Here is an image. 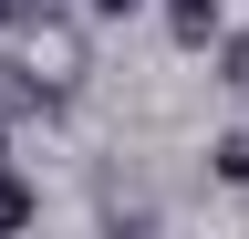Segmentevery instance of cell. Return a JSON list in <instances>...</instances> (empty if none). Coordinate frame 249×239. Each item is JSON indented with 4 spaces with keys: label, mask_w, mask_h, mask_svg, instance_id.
Returning <instances> with one entry per match:
<instances>
[{
    "label": "cell",
    "mask_w": 249,
    "mask_h": 239,
    "mask_svg": "<svg viewBox=\"0 0 249 239\" xmlns=\"http://www.w3.org/2000/svg\"><path fill=\"white\" fill-rule=\"evenodd\" d=\"M52 104H62V73L21 63V52H0V125H31V114H52Z\"/></svg>",
    "instance_id": "cell-1"
},
{
    "label": "cell",
    "mask_w": 249,
    "mask_h": 239,
    "mask_svg": "<svg viewBox=\"0 0 249 239\" xmlns=\"http://www.w3.org/2000/svg\"><path fill=\"white\" fill-rule=\"evenodd\" d=\"M156 11H166V42L177 52H218V32H229L218 0H156Z\"/></svg>",
    "instance_id": "cell-2"
},
{
    "label": "cell",
    "mask_w": 249,
    "mask_h": 239,
    "mask_svg": "<svg viewBox=\"0 0 249 239\" xmlns=\"http://www.w3.org/2000/svg\"><path fill=\"white\" fill-rule=\"evenodd\" d=\"M208 177L249 198V125H229V135H208Z\"/></svg>",
    "instance_id": "cell-3"
},
{
    "label": "cell",
    "mask_w": 249,
    "mask_h": 239,
    "mask_svg": "<svg viewBox=\"0 0 249 239\" xmlns=\"http://www.w3.org/2000/svg\"><path fill=\"white\" fill-rule=\"evenodd\" d=\"M31 219H42V187H31V177L0 156V229H31Z\"/></svg>",
    "instance_id": "cell-4"
},
{
    "label": "cell",
    "mask_w": 249,
    "mask_h": 239,
    "mask_svg": "<svg viewBox=\"0 0 249 239\" xmlns=\"http://www.w3.org/2000/svg\"><path fill=\"white\" fill-rule=\"evenodd\" d=\"M42 11H52V0H0V32H31Z\"/></svg>",
    "instance_id": "cell-5"
},
{
    "label": "cell",
    "mask_w": 249,
    "mask_h": 239,
    "mask_svg": "<svg viewBox=\"0 0 249 239\" xmlns=\"http://www.w3.org/2000/svg\"><path fill=\"white\" fill-rule=\"evenodd\" d=\"M83 11H93V21H124V11H145V0H83Z\"/></svg>",
    "instance_id": "cell-6"
},
{
    "label": "cell",
    "mask_w": 249,
    "mask_h": 239,
    "mask_svg": "<svg viewBox=\"0 0 249 239\" xmlns=\"http://www.w3.org/2000/svg\"><path fill=\"white\" fill-rule=\"evenodd\" d=\"M0 156H11V125H0Z\"/></svg>",
    "instance_id": "cell-7"
},
{
    "label": "cell",
    "mask_w": 249,
    "mask_h": 239,
    "mask_svg": "<svg viewBox=\"0 0 249 239\" xmlns=\"http://www.w3.org/2000/svg\"><path fill=\"white\" fill-rule=\"evenodd\" d=\"M239 94H249V83H239Z\"/></svg>",
    "instance_id": "cell-8"
}]
</instances>
